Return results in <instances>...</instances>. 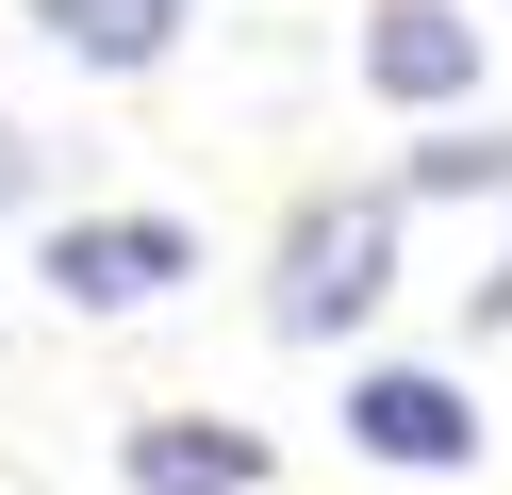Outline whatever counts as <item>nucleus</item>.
<instances>
[{"mask_svg":"<svg viewBox=\"0 0 512 495\" xmlns=\"http://www.w3.org/2000/svg\"><path fill=\"white\" fill-rule=\"evenodd\" d=\"M34 182H50V149H34V132H0V215H17Z\"/></svg>","mask_w":512,"mask_h":495,"instance_id":"6e6552de","label":"nucleus"},{"mask_svg":"<svg viewBox=\"0 0 512 495\" xmlns=\"http://www.w3.org/2000/svg\"><path fill=\"white\" fill-rule=\"evenodd\" d=\"M479 330H512V248H496V281H479Z\"/></svg>","mask_w":512,"mask_h":495,"instance_id":"1a4fd4ad","label":"nucleus"},{"mask_svg":"<svg viewBox=\"0 0 512 495\" xmlns=\"http://www.w3.org/2000/svg\"><path fill=\"white\" fill-rule=\"evenodd\" d=\"M380 297H397V182H380V198H298L281 281H265V330H281V347H347Z\"/></svg>","mask_w":512,"mask_h":495,"instance_id":"f257e3e1","label":"nucleus"},{"mask_svg":"<svg viewBox=\"0 0 512 495\" xmlns=\"http://www.w3.org/2000/svg\"><path fill=\"white\" fill-rule=\"evenodd\" d=\"M347 446L446 479V462H479V396L446 380V363H364V380H347Z\"/></svg>","mask_w":512,"mask_h":495,"instance_id":"7ed1b4c3","label":"nucleus"},{"mask_svg":"<svg viewBox=\"0 0 512 495\" xmlns=\"http://www.w3.org/2000/svg\"><path fill=\"white\" fill-rule=\"evenodd\" d=\"M133 495H265V429L149 413V429H133Z\"/></svg>","mask_w":512,"mask_h":495,"instance_id":"39448f33","label":"nucleus"},{"mask_svg":"<svg viewBox=\"0 0 512 495\" xmlns=\"http://www.w3.org/2000/svg\"><path fill=\"white\" fill-rule=\"evenodd\" d=\"M364 83L380 99H463L479 83V17L463 0H380L364 17Z\"/></svg>","mask_w":512,"mask_h":495,"instance_id":"20e7f679","label":"nucleus"},{"mask_svg":"<svg viewBox=\"0 0 512 495\" xmlns=\"http://www.w3.org/2000/svg\"><path fill=\"white\" fill-rule=\"evenodd\" d=\"M34 281L67 297V314H149V297L199 281V231H182V215H67Z\"/></svg>","mask_w":512,"mask_h":495,"instance_id":"f03ea898","label":"nucleus"},{"mask_svg":"<svg viewBox=\"0 0 512 495\" xmlns=\"http://www.w3.org/2000/svg\"><path fill=\"white\" fill-rule=\"evenodd\" d=\"M34 33H50V50H83V66H166L182 0H34Z\"/></svg>","mask_w":512,"mask_h":495,"instance_id":"423d86ee","label":"nucleus"},{"mask_svg":"<svg viewBox=\"0 0 512 495\" xmlns=\"http://www.w3.org/2000/svg\"><path fill=\"white\" fill-rule=\"evenodd\" d=\"M397 198H512V132H430L397 165Z\"/></svg>","mask_w":512,"mask_h":495,"instance_id":"0eeeda50","label":"nucleus"}]
</instances>
